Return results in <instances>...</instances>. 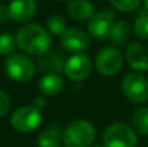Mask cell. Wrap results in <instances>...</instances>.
I'll return each instance as SVG.
<instances>
[{
    "label": "cell",
    "mask_w": 148,
    "mask_h": 147,
    "mask_svg": "<svg viewBox=\"0 0 148 147\" xmlns=\"http://www.w3.org/2000/svg\"><path fill=\"white\" fill-rule=\"evenodd\" d=\"M131 128L139 135H148V107H139L131 117Z\"/></svg>",
    "instance_id": "ac0fdd59"
},
{
    "label": "cell",
    "mask_w": 148,
    "mask_h": 147,
    "mask_svg": "<svg viewBox=\"0 0 148 147\" xmlns=\"http://www.w3.org/2000/svg\"><path fill=\"white\" fill-rule=\"evenodd\" d=\"M131 35V25L126 20L116 21L113 25L112 30H110L109 41H112V43L114 46H122L130 39Z\"/></svg>",
    "instance_id": "e0dca14e"
},
{
    "label": "cell",
    "mask_w": 148,
    "mask_h": 147,
    "mask_svg": "<svg viewBox=\"0 0 148 147\" xmlns=\"http://www.w3.org/2000/svg\"><path fill=\"white\" fill-rule=\"evenodd\" d=\"M134 34L138 38L143 39V41H148V12L146 9L143 12L138 13L135 21H134Z\"/></svg>",
    "instance_id": "ffe728a7"
},
{
    "label": "cell",
    "mask_w": 148,
    "mask_h": 147,
    "mask_svg": "<svg viewBox=\"0 0 148 147\" xmlns=\"http://www.w3.org/2000/svg\"><path fill=\"white\" fill-rule=\"evenodd\" d=\"M144 1V8H146V10L148 12V0H143Z\"/></svg>",
    "instance_id": "484cf974"
},
{
    "label": "cell",
    "mask_w": 148,
    "mask_h": 147,
    "mask_svg": "<svg viewBox=\"0 0 148 147\" xmlns=\"http://www.w3.org/2000/svg\"><path fill=\"white\" fill-rule=\"evenodd\" d=\"M116 22V13L113 9H103L95 13L88 21V31L94 38L99 41H108L113 25Z\"/></svg>",
    "instance_id": "ba28073f"
},
{
    "label": "cell",
    "mask_w": 148,
    "mask_h": 147,
    "mask_svg": "<svg viewBox=\"0 0 148 147\" xmlns=\"http://www.w3.org/2000/svg\"><path fill=\"white\" fill-rule=\"evenodd\" d=\"M59 1H68V0H59Z\"/></svg>",
    "instance_id": "83f0119b"
},
{
    "label": "cell",
    "mask_w": 148,
    "mask_h": 147,
    "mask_svg": "<svg viewBox=\"0 0 148 147\" xmlns=\"http://www.w3.org/2000/svg\"><path fill=\"white\" fill-rule=\"evenodd\" d=\"M66 59L65 55L59 49H49L42 56H39L36 65L44 74H60L64 72Z\"/></svg>",
    "instance_id": "8fae6325"
},
{
    "label": "cell",
    "mask_w": 148,
    "mask_h": 147,
    "mask_svg": "<svg viewBox=\"0 0 148 147\" xmlns=\"http://www.w3.org/2000/svg\"><path fill=\"white\" fill-rule=\"evenodd\" d=\"M4 70L10 80L25 83L33 78L35 73V64L30 57L22 54H13L5 59Z\"/></svg>",
    "instance_id": "277c9868"
},
{
    "label": "cell",
    "mask_w": 148,
    "mask_h": 147,
    "mask_svg": "<svg viewBox=\"0 0 148 147\" xmlns=\"http://www.w3.org/2000/svg\"><path fill=\"white\" fill-rule=\"evenodd\" d=\"M64 87V81L60 74H44L39 81V90L46 96H55Z\"/></svg>",
    "instance_id": "9a60e30c"
},
{
    "label": "cell",
    "mask_w": 148,
    "mask_h": 147,
    "mask_svg": "<svg viewBox=\"0 0 148 147\" xmlns=\"http://www.w3.org/2000/svg\"><path fill=\"white\" fill-rule=\"evenodd\" d=\"M91 147H104V146H101V145H94V146H91Z\"/></svg>",
    "instance_id": "4316f807"
},
{
    "label": "cell",
    "mask_w": 148,
    "mask_h": 147,
    "mask_svg": "<svg viewBox=\"0 0 148 147\" xmlns=\"http://www.w3.org/2000/svg\"><path fill=\"white\" fill-rule=\"evenodd\" d=\"M68 13L75 21H90L95 14V7L88 0H72L68 5Z\"/></svg>",
    "instance_id": "5bb4252c"
},
{
    "label": "cell",
    "mask_w": 148,
    "mask_h": 147,
    "mask_svg": "<svg viewBox=\"0 0 148 147\" xmlns=\"http://www.w3.org/2000/svg\"><path fill=\"white\" fill-rule=\"evenodd\" d=\"M33 106L35 107V108H38V109L44 108V107H46V100H44L42 96H36V98L33 100Z\"/></svg>",
    "instance_id": "d4e9b609"
},
{
    "label": "cell",
    "mask_w": 148,
    "mask_h": 147,
    "mask_svg": "<svg viewBox=\"0 0 148 147\" xmlns=\"http://www.w3.org/2000/svg\"><path fill=\"white\" fill-rule=\"evenodd\" d=\"M60 43L64 51L70 54H82L90 46V36L86 31L78 27L68 29L61 36Z\"/></svg>",
    "instance_id": "30bf717a"
},
{
    "label": "cell",
    "mask_w": 148,
    "mask_h": 147,
    "mask_svg": "<svg viewBox=\"0 0 148 147\" xmlns=\"http://www.w3.org/2000/svg\"><path fill=\"white\" fill-rule=\"evenodd\" d=\"M42 122L40 109L34 106H23L17 108L10 117L13 129L18 133H30L35 130Z\"/></svg>",
    "instance_id": "52a82bcc"
},
{
    "label": "cell",
    "mask_w": 148,
    "mask_h": 147,
    "mask_svg": "<svg viewBox=\"0 0 148 147\" xmlns=\"http://www.w3.org/2000/svg\"><path fill=\"white\" fill-rule=\"evenodd\" d=\"M16 48H17L16 35L10 33H4L0 35V55L1 56H10L14 54Z\"/></svg>",
    "instance_id": "44dd1931"
},
{
    "label": "cell",
    "mask_w": 148,
    "mask_h": 147,
    "mask_svg": "<svg viewBox=\"0 0 148 147\" xmlns=\"http://www.w3.org/2000/svg\"><path fill=\"white\" fill-rule=\"evenodd\" d=\"M16 39L17 46L29 55L42 56L51 49V34L36 23H27L20 27Z\"/></svg>",
    "instance_id": "6da1fadb"
},
{
    "label": "cell",
    "mask_w": 148,
    "mask_h": 147,
    "mask_svg": "<svg viewBox=\"0 0 148 147\" xmlns=\"http://www.w3.org/2000/svg\"><path fill=\"white\" fill-rule=\"evenodd\" d=\"M104 147H138V137L130 125L114 122L105 129L103 135Z\"/></svg>",
    "instance_id": "3957f363"
},
{
    "label": "cell",
    "mask_w": 148,
    "mask_h": 147,
    "mask_svg": "<svg viewBox=\"0 0 148 147\" xmlns=\"http://www.w3.org/2000/svg\"><path fill=\"white\" fill-rule=\"evenodd\" d=\"M129 65L136 72H148V49L140 42L133 41L127 44L125 52Z\"/></svg>",
    "instance_id": "4fadbf2b"
},
{
    "label": "cell",
    "mask_w": 148,
    "mask_h": 147,
    "mask_svg": "<svg viewBox=\"0 0 148 147\" xmlns=\"http://www.w3.org/2000/svg\"><path fill=\"white\" fill-rule=\"evenodd\" d=\"M68 30L66 27V20L60 14H52L47 20V31L52 35L61 36L65 31Z\"/></svg>",
    "instance_id": "d6986e66"
},
{
    "label": "cell",
    "mask_w": 148,
    "mask_h": 147,
    "mask_svg": "<svg viewBox=\"0 0 148 147\" xmlns=\"http://www.w3.org/2000/svg\"><path fill=\"white\" fill-rule=\"evenodd\" d=\"M8 18H9V14H8V7H5V5H0V22H5Z\"/></svg>",
    "instance_id": "cb8c5ba5"
},
{
    "label": "cell",
    "mask_w": 148,
    "mask_h": 147,
    "mask_svg": "<svg viewBox=\"0 0 148 147\" xmlns=\"http://www.w3.org/2000/svg\"><path fill=\"white\" fill-rule=\"evenodd\" d=\"M108 1L120 12H133L139 8L142 0H108Z\"/></svg>",
    "instance_id": "7402d4cb"
},
{
    "label": "cell",
    "mask_w": 148,
    "mask_h": 147,
    "mask_svg": "<svg viewBox=\"0 0 148 147\" xmlns=\"http://www.w3.org/2000/svg\"><path fill=\"white\" fill-rule=\"evenodd\" d=\"M36 9L35 0H12L8 5V14L13 22L25 23L35 16Z\"/></svg>",
    "instance_id": "7c38bea8"
},
{
    "label": "cell",
    "mask_w": 148,
    "mask_h": 147,
    "mask_svg": "<svg viewBox=\"0 0 148 147\" xmlns=\"http://www.w3.org/2000/svg\"><path fill=\"white\" fill-rule=\"evenodd\" d=\"M10 109V99L7 93L0 90V117H4L8 115Z\"/></svg>",
    "instance_id": "603a6c76"
},
{
    "label": "cell",
    "mask_w": 148,
    "mask_h": 147,
    "mask_svg": "<svg viewBox=\"0 0 148 147\" xmlns=\"http://www.w3.org/2000/svg\"><path fill=\"white\" fill-rule=\"evenodd\" d=\"M121 90L127 100L133 103H146L148 100V80L139 72H130L123 76Z\"/></svg>",
    "instance_id": "5b68a950"
},
{
    "label": "cell",
    "mask_w": 148,
    "mask_h": 147,
    "mask_svg": "<svg viewBox=\"0 0 148 147\" xmlns=\"http://www.w3.org/2000/svg\"><path fill=\"white\" fill-rule=\"evenodd\" d=\"M123 65V56L120 49L116 47L108 46L101 48L95 57V68L97 73L104 77H113L116 76Z\"/></svg>",
    "instance_id": "8992f818"
},
{
    "label": "cell",
    "mask_w": 148,
    "mask_h": 147,
    "mask_svg": "<svg viewBox=\"0 0 148 147\" xmlns=\"http://www.w3.org/2000/svg\"><path fill=\"white\" fill-rule=\"evenodd\" d=\"M92 69V61L84 54H74L66 59L64 73L72 81H83L90 76Z\"/></svg>",
    "instance_id": "9c48e42d"
},
{
    "label": "cell",
    "mask_w": 148,
    "mask_h": 147,
    "mask_svg": "<svg viewBox=\"0 0 148 147\" xmlns=\"http://www.w3.org/2000/svg\"><path fill=\"white\" fill-rule=\"evenodd\" d=\"M96 138V129L87 120H77L68 125L61 134L66 147H91Z\"/></svg>",
    "instance_id": "7a4b0ae2"
},
{
    "label": "cell",
    "mask_w": 148,
    "mask_h": 147,
    "mask_svg": "<svg viewBox=\"0 0 148 147\" xmlns=\"http://www.w3.org/2000/svg\"><path fill=\"white\" fill-rule=\"evenodd\" d=\"M61 134L62 133L57 125H49L38 135L36 145L38 147H60Z\"/></svg>",
    "instance_id": "2e32d148"
}]
</instances>
